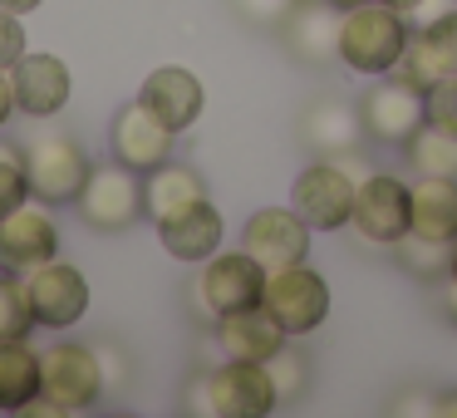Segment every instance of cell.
Masks as SVG:
<instances>
[{
  "mask_svg": "<svg viewBox=\"0 0 457 418\" xmlns=\"http://www.w3.org/2000/svg\"><path fill=\"white\" fill-rule=\"evenodd\" d=\"M182 408L202 418H266L280 408V394L261 359H221L187 384Z\"/></svg>",
  "mask_w": 457,
  "mask_h": 418,
  "instance_id": "6da1fadb",
  "label": "cell"
},
{
  "mask_svg": "<svg viewBox=\"0 0 457 418\" xmlns=\"http://www.w3.org/2000/svg\"><path fill=\"white\" fill-rule=\"evenodd\" d=\"M408 35H413V21L403 11H394L388 0H364L339 15V64L349 74L378 79L398 64Z\"/></svg>",
  "mask_w": 457,
  "mask_h": 418,
  "instance_id": "7a4b0ae2",
  "label": "cell"
},
{
  "mask_svg": "<svg viewBox=\"0 0 457 418\" xmlns=\"http://www.w3.org/2000/svg\"><path fill=\"white\" fill-rule=\"evenodd\" d=\"M364 172L369 168L359 163V148L339 153V158H315L310 168L295 172V182H290V207H295L315 231L349 227V217H354V192H359V178H364Z\"/></svg>",
  "mask_w": 457,
  "mask_h": 418,
  "instance_id": "3957f363",
  "label": "cell"
},
{
  "mask_svg": "<svg viewBox=\"0 0 457 418\" xmlns=\"http://www.w3.org/2000/svg\"><path fill=\"white\" fill-rule=\"evenodd\" d=\"M266 296V266H261L251 251H217V256L202 261L197 280H192L187 300L207 325H217L221 315L231 310H246V305H261Z\"/></svg>",
  "mask_w": 457,
  "mask_h": 418,
  "instance_id": "277c9868",
  "label": "cell"
},
{
  "mask_svg": "<svg viewBox=\"0 0 457 418\" xmlns=\"http://www.w3.org/2000/svg\"><path fill=\"white\" fill-rule=\"evenodd\" d=\"M21 148H25V168H30V197L64 207V202H74L84 192L94 163L79 138H70L60 129H35Z\"/></svg>",
  "mask_w": 457,
  "mask_h": 418,
  "instance_id": "5b68a950",
  "label": "cell"
},
{
  "mask_svg": "<svg viewBox=\"0 0 457 418\" xmlns=\"http://www.w3.org/2000/svg\"><path fill=\"white\" fill-rule=\"evenodd\" d=\"M104 364L94 345H74V339H60V345L40 349V394L60 408L64 418L70 414H89L94 404L104 398Z\"/></svg>",
  "mask_w": 457,
  "mask_h": 418,
  "instance_id": "8992f818",
  "label": "cell"
},
{
  "mask_svg": "<svg viewBox=\"0 0 457 418\" xmlns=\"http://www.w3.org/2000/svg\"><path fill=\"white\" fill-rule=\"evenodd\" d=\"M261 305L286 325L290 339H305L329 320V280L310 261L266 271V296H261Z\"/></svg>",
  "mask_w": 457,
  "mask_h": 418,
  "instance_id": "52a82bcc",
  "label": "cell"
},
{
  "mask_svg": "<svg viewBox=\"0 0 457 418\" xmlns=\"http://www.w3.org/2000/svg\"><path fill=\"white\" fill-rule=\"evenodd\" d=\"M74 207H79V217L89 222L94 231L119 237V231H129L133 222L143 217V172H133L129 163H119V158L99 163V168H89V182H84V192L74 197Z\"/></svg>",
  "mask_w": 457,
  "mask_h": 418,
  "instance_id": "ba28073f",
  "label": "cell"
},
{
  "mask_svg": "<svg viewBox=\"0 0 457 418\" xmlns=\"http://www.w3.org/2000/svg\"><path fill=\"white\" fill-rule=\"evenodd\" d=\"M60 256V222L54 207L40 197H25L15 212L0 217V271L30 276L35 266Z\"/></svg>",
  "mask_w": 457,
  "mask_h": 418,
  "instance_id": "9c48e42d",
  "label": "cell"
},
{
  "mask_svg": "<svg viewBox=\"0 0 457 418\" xmlns=\"http://www.w3.org/2000/svg\"><path fill=\"white\" fill-rule=\"evenodd\" d=\"M354 237L364 247H394L408 237V182L398 172H374L359 178L354 192V217H349Z\"/></svg>",
  "mask_w": 457,
  "mask_h": 418,
  "instance_id": "30bf717a",
  "label": "cell"
},
{
  "mask_svg": "<svg viewBox=\"0 0 457 418\" xmlns=\"http://www.w3.org/2000/svg\"><path fill=\"white\" fill-rule=\"evenodd\" d=\"M359 123H364V138L388 143V148H403L413 138V129H423V94L398 84L394 74H378L364 94H359Z\"/></svg>",
  "mask_w": 457,
  "mask_h": 418,
  "instance_id": "8fae6325",
  "label": "cell"
},
{
  "mask_svg": "<svg viewBox=\"0 0 457 418\" xmlns=\"http://www.w3.org/2000/svg\"><path fill=\"white\" fill-rule=\"evenodd\" d=\"M310 237H315V227L295 207H261L241 227V251H251L266 271H280L310 261Z\"/></svg>",
  "mask_w": 457,
  "mask_h": 418,
  "instance_id": "7c38bea8",
  "label": "cell"
},
{
  "mask_svg": "<svg viewBox=\"0 0 457 418\" xmlns=\"http://www.w3.org/2000/svg\"><path fill=\"white\" fill-rule=\"evenodd\" d=\"M172 148H178V133H172L143 99L123 104V109L113 113V123H109V153L119 163H129L133 172L162 168V163L172 158Z\"/></svg>",
  "mask_w": 457,
  "mask_h": 418,
  "instance_id": "4fadbf2b",
  "label": "cell"
},
{
  "mask_svg": "<svg viewBox=\"0 0 457 418\" xmlns=\"http://www.w3.org/2000/svg\"><path fill=\"white\" fill-rule=\"evenodd\" d=\"M25 286H30V305H35V320H40L45 330H70L84 320V310H89V276H84L79 266H70V261H45V266H35L30 276H25Z\"/></svg>",
  "mask_w": 457,
  "mask_h": 418,
  "instance_id": "5bb4252c",
  "label": "cell"
},
{
  "mask_svg": "<svg viewBox=\"0 0 457 418\" xmlns=\"http://www.w3.org/2000/svg\"><path fill=\"white\" fill-rule=\"evenodd\" d=\"M138 99L148 104L172 133H187L192 123L202 119V109H207V89H202V79L192 70H182V64H158V70L143 79Z\"/></svg>",
  "mask_w": 457,
  "mask_h": 418,
  "instance_id": "9a60e30c",
  "label": "cell"
},
{
  "mask_svg": "<svg viewBox=\"0 0 457 418\" xmlns=\"http://www.w3.org/2000/svg\"><path fill=\"white\" fill-rule=\"evenodd\" d=\"M15 74V104H21V113H30V119H54V113L70 104V64L60 60V54H30L25 50L21 60L11 64Z\"/></svg>",
  "mask_w": 457,
  "mask_h": 418,
  "instance_id": "2e32d148",
  "label": "cell"
},
{
  "mask_svg": "<svg viewBox=\"0 0 457 418\" xmlns=\"http://www.w3.org/2000/svg\"><path fill=\"white\" fill-rule=\"evenodd\" d=\"M339 5L329 0H295V11L280 21V40L295 60L305 64H329L339 60Z\"/></svg>",
  "mask_w": 457,
  "mask_h": 418,
  "instance_id": "e0dca14e",
  "label": "cell"
},
{
  "mask_svg": "<svg viewBox=\"0 0 457 418\" xmlns=\"http://www.w3.org/2000/svg\"><path fill=\"white\" fill-rule=\"evenodd\" d=\"M158 241H162V251H168L172 261L202 266L207 256H217V251H221V241H227V222H221V212L202 197V202H192L187 212L158 222Z\"/></svg>",
  "mask_w": 457,
  "mask_h": 418,
  "instance_id": "ac0fdd59",
  "label": "cell"
},
{
  "mask_svg": "<svg viewBox=\"0 0 457 418\" xmlns=\"http://www.w3.org/2000/svg\"><path fill=\"white\" fill-rule=\"evenodd\" d=\"M300 138L315 158H339L364 143V123H359V104L345 99H315L300 113Z\"/></svg>",
  "mask_w": 457,
  "mask_h": 418,
  "instance_id": "d6986e66",
  "label": "cell"
},
{
  "mask_svg": "<svg viewBox=\"0 0 457 418\" xmlns=\"http://www.w3.org/2000/svg\"><path fill=\"white\" fill-rule=\"evenodd\" d=\"M212 330H217V345H221V355H227V359H261V364H266V359L290 339L286 325H280L266 305L231 310V315H221Z\"/></svg>",
  "mask_w": 457,
  "mask_h": 418,
  "instance_id": "ffe728a7",
  "label": "cell"
},
{
  "mask_svg": "<svg viewBox=\"0 0 457 418\" xmlns=\"http://www.w3.org/2000/svg\"><path fill=\"white\" fill-rule=\"evenodd\" d=\"M408 231L428 241H457V178L408 182Z\"/></svg>",
  "mask_w": 457,
  "mask_h": 418,
  "instance_id": "44dd1931",
  "label": "cell"
},
{
  "mask_svg": "<svg viewBox=\"0 0 457 418\" xmlns=\"http://www.w3.org/2000/svg\"><path fill=\"white\" fill-rule=\"evenodd\" d=\"M207 197V182H202L197 168H187V163H162V168L143 172V217L158 227V222L178 217V212H187L192 202Z\"/></svg>",
  "mask_w": 457,
  "mask_h": 418,
  "instance_id": "7402d4cb",
  "label": "cell"
},
{
  "mask_svg": "<svg viewBox=\"0 0 457 418\" xmlns=\"http://www.w3.org/2000/svg\"><path fill=\"white\" fill-rule=\"evenodd\" d=\"M40 398V349L30 339H0V414H25Z\"/></svg>",
  "mask_w": 457,
  "mask_h": 418,
  "instance_id": "603a6c76",
  "label": "cell"
},
{
  "mask_svg": "<svg viewBox=\"0 0 457 418\" xmlns=\"http://www.w3.org/2000/svg\"><path fill=\"white\" fill-rule=\"evenodd\" d=\"M403 163L413 168V178H457V133L437 123L413 129V138L403 143Z\"/></svg>",
  "mask_w": 457,
  "mask_h": 418,
  "instance_id": "cb8c5ba5",
  "label": "cell"
},
{
  "mask_svg": "<svg viewBox=\"0 0 457 418\" xmlns=\"http://www.w3.org/2000/svg\"><path fill=\"white\" fill-rule=\"evenodd\" d=\"M388 251H394V261L408 276L428 280V286L447 280V271H453V247H447V241H428V237H413V231H408V237L394 241Z\"/></svg>",
  "mask_w": 457,
  "mask_h": 418,
  "instance_id": "d4e9b609",
  "label": "cell"
},
{
  "mask_svg": "<svg viewBox=\"0 0 457 418\" xmlns=\"http://www.w3.org/2000/svg\"><path fill=\"white\" fill-rule=\"evenodd\" d=\"M40 325L30 305V286L15 271H0V339H30V330Z\"/></svg>",
  "mask_w": 457,
  "mask_h": 418,
  "instance_id": "484cf974",
  "label": "cell"
},
{
  "mask_svg": "<svg viewBox=\"0 0 457 418\" xmlns=\"http://www.w3.org/2000/svg\"><path fill=\"white\" fill-rule=\"evenodd\" d=\"M388 74H394L398 84H408V89H418V94H428L437 79H443V70H437V60H433V50H428V40H423V30H418V25H413L403 54H398V64Z\"/></svg>",
  "mask_w": 457,
  "mask_h": 418,
  "instance_id": "4316f807",
  "label": "cell"
},
{
  "mask_svg": "<svg viewBox=\"0 0 457 418\" xmlns=\"http://www.w3.org/2000/svg\"><path fill=\"white\" fill-rule=\"evenodd\" d=\"M266 369H270V384H276L280 404H295V398H305V389H310V359L300 355V349H290V339L266 359Z\"/></svg>",
  "mask_w": 457,
  "mask_h": 418,
  "instance_id": "83f0119b",
  "label": "cell"
},
{
  "mask_svg": "<svg viewBox=\"0 0 457 418\" xmlns=\"http://www.w3.org/2000/svg\"><path fill=\"white\" fill-rule=\"evenodd\" d=\"M30 197V168H25V148L21 143L0 138V217L15 212L21 202Z\"/></svg>",
  "mask_w": 457,
  "mask_h": 418,
  "instance_id": "f1b7e54d",
  "label": "cell"
},
{
  "mask_svg": "<svg viewBox=\"0 0 457 418\" xmlns=\"http://www.w3.org/2000/svg\"><path fill=\"white\" fill-rule=\"evenodd\" d=\"M418 30H423L428 50H433L437 70H443V74H457V5H447V11L433 15V21H423Z\"/></svg>",
  "mask_w": 457,
  "mask_h": 418,
  "instance_id": "f546056e",
  "label": "cell"
},
{
  "mask_svg": "<svg viewBox=\"0 0 457 418\" xmlns=\"http://www.w3.org/2000/svg\"><path fill=\"white\" fill-rule=\"evenodd\" d=\"M423 113H428V123L457 133V74H443V79L423 94Z\"/></svg>",
  "mask_w": 457,
  "mask_h": 418,
  "instance_id": "4dcf8cb0",
  "label": "cell"
},
{
  "mask_svg": "<svg viewBox=\"0 0 457 418\" xmlns=\"http://www.w3.org/2000/svg\"><path fill=\"white\" fill-rule=\"evenodd\" d=\"M231 5H237L241 21H251V25H276V30H280V21L295 11V0H231Z\"/></svg>",
  "mask_w": 457,
  "mask_h": 418,
  "instance_id": "1f68e13d",
  "label": "cell"
},
{
  "mask_svg": "<svg viewBox=\"0 0 457 418\" xmlns=\"http://www.w3.org/2000/svg\"><path fill=\"white\" fill-rule=\"evenodd\" d=\"M25 15H11L0 11V64H15L25 54Z\"/></svg>",
  "mask_w": 457,
  "mask_h": 418,
  "instance_id": "d6a6232c",
  "label": "cell"
},
{
  "mask_svg": "<svg viewBox=\"0 0 457 418\" xmlns=\"http://www.w3.org/2000/svg\"><path fill=\"white\" fill-rule=\"evenodd\" d=\"M99 349V364H104V384H123L129 379V364H123V349H113V345H94Z\"/></svg>",
  "mask_w": 457,
  "mask_h": 418,
  "instance_id": "836d02e7",
  "label": "cell"
},
{
  "mask_svg": "<svg viewBox=\"0 0 457 418\" xmlns=\"http://www.w3.org/2000/svg\"><path fill=\"white\" fill-rule=\"evenodd\" d=\"M21 113V104H15V74H11V64H0V129Z\"/></svg>",
  "mask_w": 457,
  "mask_h": 418,
  "instance_id": "e575fe53",
  "label": "cell"
},
{
  "mask_svg": "<svg viewBox=\"0 0 457 418\" xmlns=\"http://www.w3.org/2000/svg\"><path fill=\"white\" fill-rule=\"evenodd\" d=\"M437 305H443V315L457 325V280H453V276L437 280Z\"/></svg>",
  "mask_w": 457,
  "mask_h": 418,
  "instance_id": "d590c367",
  "label": "cell"
},
{
  "mask_svg": "<svg viewBox=\"0 0 457 418\" xmlns=\"http://www.w3.org/2000/svg\"><path fill=\"white\" fill-rule=\"evenodd\" d=\"M388 414H433V398H394Z\"/></svg>",
  "mask_w": 457,
  "mask_h": 418,
  "instance_id": "8d00e7d4",
  "label": "cell"
},
{
  "mask_svg": "<svg viewBox=\"0 0 457 418\" xmlns=\"http://www.w3.org/2000/svg\"><path fill=\"white\" fill-rule=\"evenodd\" d=\"M45 0H0V11H11V15H30V11H40Z\"/></svg>",
  "mask_w": 457,
  "mask_h": 418,
  "instance_id": "74e56055",
  "label": "cell"
},
{
  "mask_svg": "<svg viewBox=\"0 0 457 418\" xmlns=\"http://www.w3.org/2000/svg\"><path fill=\"white\" fill-rule=\"evenodd\" d=\"M433 414H443V418H457V389H453V394H443V398H433Z\"/></svg>",
  "mask_w": 457,
  "mask_h": 418,
  "instance_id": "f35d334b",
  "label": "cell"
},
{
  "mask_svg": "<svg viewBox=\"0 0 457 418\" xmlns=\"http://www.w3.org/2000/svg\"><path fill=\"white\" fill-rule=\"evenodd\" d=\"M388 5H394V11H403V15H408V21H413V15H418V11H423L428 0H388Z\"/></svg>",
  "mask_w": 457,
  "mask_h": 418,
  "instance_id": "ab89813d",
  "label": "cell"
},
{
  "mask_svg": "<svg viewBox=\"0 0 457 418\" xmlns=\"http://www.w3.org/2000/svg\"><path fill=\"white\" fill-rule=\"evenodd\" d=\"M329 5H339V11H354V5H364V0H329Z\"/></svg>",
  "mask_w": 457,
  "mask_h": 418,
  "instance_id": "60d3db41",
  "label": "cell"
},
{
  "mask_svg": "<svg viewBox=\"0 0 457 418\" xmlns=\"http://www.w3.org/2000/svg\"><path fill=\"white\" fill-rule=\"evenodd\" d=\"M447 276H453V280H457V241H453V271H447Z\"/></svg>",
  "mask_w": 457,
  "mask_h": 418,
  "instance_id": "b9f144b4",
  "label": "cell"
}]
</instances>
